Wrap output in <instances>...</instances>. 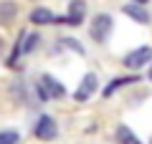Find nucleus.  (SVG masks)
Wrapping results in <instances>:
<instances>
[{
	"label": "nucleus",
	"instance_id": "obj_1",
	"mask_svg": "<svg viewBox=\"0 0 152 144\" xmlns=\"http://www.w3.org/2000/svg\"><path fill=\"white\" fill-rule=\"evenodd\" d=\"M109 36H112V15L99 13V15L91 20V38L99 41V43H104Z\"/></svg>",
	"mask_w": 152,
	"mask_h": 144
},
{
	"label": "nucleus",
	"instance_id": "obj_2",
	"mask_svg": "<svg viewBox=\"0 0 152 144\" xmlns=\"http://www.w3.org/2000/svg\"><path fill=\"white\" fill-rule=\"evenodd\" d=\"M150 58H152V48L150 46H142V48H137V51H132V53L124 56V66L132 68V71H137V68H142Z\"/></svg>",
	"mask_w": 152,
	"mask_h": 144
},
{
	"label": "nucleus",
	"instance_id": "obj_3",
	"mask_svg": "<svg viewBox=\"0 0 152 144\" xmlns=\"http://www.w3.org/2000/svg\"><path fill=\"white\" fill-rule=\"evenodd\" d=\"M64 94H66V89L56 79H51V76H41V96H43V99H61Z\"/></svg>",
	"mask_w": 152,
	"mask_h": 144
},
{
	"label": "nucleus",
	"instance_id": "obj_4",
	"mask_svg": "<svg viewBox=\"0 0 152 144\" xmlns=\"http://www.w3.org/2000/svg\"><path fill=\"white\" fill-rule=\"evenodd\" d=\"M56 134H58V129H56V121L51 116H41L38 119V124H36V137L38 139H53Z\"/></svg>",
	"mask_w": 152,
	"mask_h": 144
},
{
	"label": "nucleus",
	"instance_id": "obj_5",
	"mask_svg": "<svg viewBox=\"0 0 152 144\" xmlns=\"http://www.w3.org/2000/svg\"><path fill=\"white\" fill-rule=\"evenodd\" d=\"M96 86H99L96 76H94V73H86V76H84V81H81V86H79V91H76V101H86L89 96L96 91Z\"/></svg>",
	"mask_w": 152,
	"mask_h": 144
},
{
	"label": "nucleus",
	"instance_id": "obj_6",
	"mask_svg": "<svg viewBox=\"0 0 152 144\" xmlns=\"http://www.w3.org/2000/svg\"><path fill=\"white\" fill-rule=\"evenodd\" d=\"M122 13H124V15H129L132 20H137V23H150V13L145 10V5L129 3V5H124V8H122Z\"/></svg>",
	"mask_w": 152,
	"mask_h": 144
},
{
	"label": "nucleus",
	"instance_id": "obj_7",
	"mask_svg": "<svg viewBox=\"0 0 152 144\" xmlns=\"http://www.w3.org/2000/svg\"><path fill=\"white\" fill-rule=\"evenodd\" d=\"M18 15V5L13 0H5V3H0V25H10Z\"/></svg>",
	"mask_w": 152,
	"mask_h": 144
},
{
	"label": "nucleus",
	"instance_id": "obj_8",
	"mask_svg": "<svg viewBox=\"0 0 152 144\" xmlns=\"http://www.w3.org/2000/svg\"><path fill=\"white\" fill-rule=\"evenodd\" d=\"M84 13H86V3H84V0H74V3H71V15L66 18V23H81Z\"/></svg>",
	"mask_w": 152,
	"mask_h": 144
},
{
	"label": "nucleus",
	"instance_id": "obj_9",
	"mask_svg": "<svg viewBox=\"0 0 152 144\" xmlns=\"http://www.w3.org/2000/svg\"><path fill=\"white\" fill-rule=\"evenodd\" d=\"M31 20L41 25V23H53V20H56V15L48 10V8H36V10L31 13Z\"/></svg>",
	"mask_w": 152,
	"mask_h": 144
},
{
	"label": "nucleus",
	"instance_id": "obj_10",
	"mask_svg": "<svg viewBox=\"0 0 152 144\" xmlns=\"http://www.w3.org/2000/svg\"><path fill=\"white\" fill-rule=\"evenodd\" d=\"M117 139H119V144H140V139H137L134 134H132V129L124 127V124L117 129Z\"/></svg>",
	"mask_w": 152,
	"mask_h": 144
},
{
	"label": "nucleus",
	"instance_id": "obj_11",
	"mask_svg": "<svg viewBox=\"0 0 152 144\" xmlns=\"http://www.w3.org/2000/svg\"><path fill=\"white\" fill-rule=\"evenodd\" d=\"M36 43H38V36H36V33H31V36L26 38V43L20 41V48H18V51H23V53H31V51H33V46H36Z\"/></svg>",
	"mask_w": 152,
	"mask_h": 144
},
{
	"label": "nucleus",
	"instance_id": "obj_12",
	"mask_svg": "<svg viewBox=\"0 0 152 144\" xmlns=\"http://www.w3.org/2000/svg\"><path fill=\"white\" fill-rule=\"evenodd\" d=\"M58 46H69L71 51H76L79 56H84V48H81V43H79V41H74V38H64V41H58Z\"/></svg>",
	"mask_w": 152,
	"mask_h": 144
},
{
	"label": "nucleus",
	"instance_id": "obj_13",
	"mask_svg": "<svg viewBox=\"0 0 152 144\" xmlns=\"http://www.w3.org/2000/svg\"><path fill=\"white\" fill-rule=\"evenodd\" d=\"M18 134L15 132H0V144H15Z\"/></svg>",
	"mask_w": 152,
	"mask_h": 144
},
{
	"label": "nucleus",
	"instance_id": "obj_14",
	"mask_svg": "<svg viewBox=\"0 0 152 144\" xmlns=\"http://www.w3.org/2000/svg\"><path fill=\"white\" fill-rule=\"evenodd\" d=\"M134 3H140V5H145V3H147V0H134Z\"/></svg>",
	"mask_w": 152,
	"mask_h": 144
},
{
	"label": "nucleus",
	"instance_id": "obj_15",
	"mask_svg": "<svg viewBox=\"0 0 152 144\" xmlns=\"http://www.w3.org/2000/svg\"><path fill=\"white\" fill-rule=\"evenodd\" d=\"M0 48H3V38H0Z\"/></svg>",
	"mask_w": 152,
	"mask_h": 144
},
{
	"label": "nucleus",
	"instance_id": "obj_16",
	"mask_svg": "<svg viewBox=\"0 0 152 144\" xmlns=\"http://www.w3.org/2000/svg\"><path fill=\"white\" fill-rule=\"evenodd\" d=\"M150 76H152V73H150Z\"/></svg>",
	"mask_w": 152,
	"mask_h": 144
}]
</instances>
